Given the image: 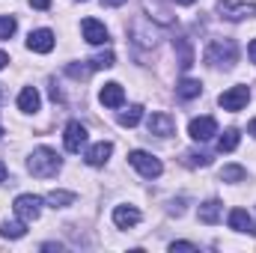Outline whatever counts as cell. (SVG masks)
I'll use <instances>...</instances> for the list:
<instances>
[{
  "instance_id": "5bb4252c",
  "label": "cell",
  "mask_w": 256,
  "mask_h": 253,
  "mask_svg": "<svg viewBox=\"0 0 256 253\" xmlns=\"http://www.w3.org/2000/svg\"><path fill=\"white\" fill-rule=\"evenodd\" d=\"M230 226H232L236 232H248V236H256L254 218H250L244 208H232V212H230Z\"/></svg>"
},
{
  "instance_id": "4fadbf2b",
  "label": "cell",
  "mask_w": 256,
  "mask_h": 253,
  "mask_svg": "<svg viewBox=\"0 0 256 253\" xmlns=\"http://www.w3.org/2000/svg\"><path fill=\"white\" fill-rule=\"evenodd\" d=\"M114 224H116L120 230H131V226L140 224V212H137L134 206H116V208H114Z\"/></svg>"
},
{
  "instance_id": "ba28073f",
  "label": "cell",
  "mask_w": 256,
  "mask_h": 253,
  "mask_svg": "<svg viewBox=\"0 0 256 253\" xmlns=\"http://www.w3.org/2000/svg\"><path fill=\"white\" fill-rule=\"evenodd\" d=\"M188 134H191V140H196V143L212 140L218 134V122L212 116H196V120H191V126H188Z\"/></svg>"
},
{
  "instance_id": "cb8c5ba5",
  "label": "cell",
  "mask_w": 256,
  "mask_h": 253,
  "mask_svg": "<svg viewBox=\"0 0 256 253\" xmlns=\"http://www.w3.org/2000/svg\"><path fill=\"white\" fill-rule=\"evenodd\" d=\"M244 176H248V170L238 164H226L220 170V182H244Z\"/></svg>"
},
{
  "instance_id": "4dcf8cb0",
  "label": "cell",
  "mask_w": 256,
  "mask_h": 253,
  "mask_svg": "<svg viewBox=\"0 0 256 253\" xmlns=\"http://www.w3.org/2000/svg\"><path fill=\"white\" fill-rule=\"evenodd\" d=\"M104 6H122V3H128V0H102Z\"/></svg>"
},
{
  "instance_id": "7c38bea8",
  "label": "cell",
  "mask_w": 256,
  "mask_h": 253,
  "mask_svg": "<svg viewBox=\"0 0 256 253\" xmlns=\"http://www.w3.org/2000/svg\"><path fill=\"white\" fill-rule=\"evenodd\" d=\"M27 48L36 51V54L54 51V33H51V30H33V33L27 36Z\"/></svg>"
},
{
  "instance_id": "9a60e30c",
  "label": "cell",
  "mask_w": 256,
  "mask_h": 253,
  "mask_svg": "<svg viewBox=\"0 0 256 253\" xmlns=\"http://www.w3.org/2000/svg\"><path fill=\"white\" fill-rule=\"evenodd\" d=\"M110 152H114V143H110V140H102V143H96V146L86 152V164H90V167H104L108 158H110Z\"/></svg>"
},
{
  "instance_id": "d6a6232c",
  "label": "cell",
  "mask_w": 256,
  "mask_h": 253,
  "mask_svg": "<svg viewBox=\"0 0 256 253\" xmlns=\"http://www.w3.org/2000/svg\"><path fill=\"white\" fill-rule=\"evenodd\" d=\"M9 63V57H6V54H3V51H0V68H3V66Z\"/></svg>"
},
{
  "instance_id": "ac0fdd59",
  "label": "cell",
  "mask_w": 256,
  "mask_h": 253,
  "mask_svg": "<svg viewBox=\"0 0 256 253\" xmlns=\"http://www.w3.org/2000/svg\"><path fill=\"white\" fill-rule=\"evenodd\" d=\"M173 48L179 51V68L182 72H188L194 66V51H191V42L185 39V36H179V39H173Z\"/></svg>"
},
{
  "instance_id": "277c9868",
  "label": "cell",
  "mask_w": 256,
  "mask_h": 253,
  "mask_svg": "<svg viewBox=\"0 0 256 253\" xmlns=\"http://www.w3.org/2000/svg\"><path fill=\"white\" fill-rule=\"evenodd\" d=\"M248 102H250V90H248V86H242V84H238V86H230L226 92H220V96H218V104H220L224 110H230V114H238Z\"/></svg>"
},
{
  "instance_id": "8992f818",
  "label": "cell",
  "mask_w": 256,
  "mask_h": 253,
  "mask_svg": "<svg viewBox=\"0 0 256 253\" xmlns=\"http://www.w3.org/2000/svg\"><path fill=\"white\" fill-rule=\"evenodd\" d=\"M218 9H220V15L226 21H244V18H254L256 15V3H230V0H220Z\"/></svg>"
},
{
  "instance_id": "83f0119b",
  "label": "cell",
  "mask_w": 256,
  "mask_h": 253,
  "mask_svg": "<svg viewBox=\"0 0 256 253\" xmlns=\"http://www.w3.org/2000/svg\"><path fill=\"white\" fill-rule=\"evenodd\" d=\"M170 250L176 253V250H196V244H194V242H173V244H170Z\"/></svg>"
},
{
  "instance_id": "30bf717a",
  "label": "cell",
  "mask_w": 256,
  "mask_h": 253,
  "mask_svg": "<svg viewBox=\"0 0 256 253\" xmlns=\"http://www.w3.org/2000/svg\"><path fill=\"white\" fill-rule=\"evenodd\" d=\"M63 140H66V149H68V152H80V149L86 146V128L80 126L78 120H72V122L66 126Z\"/></svg>"
},
{
  "instance_id": "603a6c76",
  "label": "cell",
  "mask_w": 256,
  "mask_h": 253,
  "mask_svg": "<svg viewBox=\"0 0 256 253\" xmlns=\"http://www.w3.org/2000/svg\"><path fill=\"white\" fill-rule=\"evenodd\" d=\"M140 120H143V108H140V104H131L128 110L120 114V126H126V128H134Z\"/></svg>"
},
{
  "instance_id": "d590c367",
  "label": "cell",
  "mask_w": 256,
  "mask_h": 253,
  "mask_svg": "<svg viewBox=\"0 0 256 253\" xmlns=\"http://www.w3.org/2000/svg\"><path fill=\"white\" fill-rule=\"evenodd\" d=\"M0 137H3V128H0Z\"/></svg>"
},
{
  "instance_id": "3957f363",
  "label": "cell",
  "mask_w": 256,
  "mask_h": 253,
  "mask_svg": "<svg viewBox=\"0 0 256 253\" xmlns=\"http://www.w3.org/2000/svg\"><path fill=\"white\" fill-rule=\"evenodd\" d=\"M128 161H131V167L143 176V179H158L161 176V161L152 155V152H143V149H134L131 155H128Z\"/></svg>"
},
{
  "instance_id": "52a82bcc",
  "label": "cell",
  "mask_w": 256,
  "mask_h": 253,
  "mask_svg": "<svg viewBox=\"0 0 256 253\" xmlns=\"http://www.w3.org/2000/svg\"><path fill=\"white\" fill-rule=\"evenodd\" d=\"M146 128H149V134H155V137H170V134L176 131V120H173L170 114H164V110H155V114L146 120Z\"/></svg>"
},
{
  "instance_id": "ffe728a7",
  "label": "cell",
  "mask_w": 256,
  "mask_h": 253,
  "mask_svg": "<svg viewBox=\"0 0 256 253\" xmlns=\"http://www.w3.org/2000/svg\"><path fill=\"white\" fill-rule=\"evenodd\" d=\"M24 232H27V220H6L3 226H0V236L3 238H9V242H15V238H24Z\"/></svg>"
},
{
  "instance_id": "f1b7e54d",
  "label": "cell",
  "mask_w": 256,
  "mask_h": 253,
  "mask_svg": "<svg viewBox=\"0 0 256 253\" xmlns=\"http://www.w3.org/2000/svg\"><path fill=\"white\" fill-rule=\"evenodd\" d=\"M30 6H33V9H48L51 0H30Z\"/></svg>"
},
{
  "instance_id": "2e32d148",
  "label": "cell",
  "mask_w": 256,
  "mask_h": 253,
  "mask_svg": "<svg viewBox=\"0 0 256 253\" xmlns=\"http://www.w3.org/2000/svg\"><path fill=\"white\" fill-rule=\"evenodd\" d=\"M39 104H42V98H39L36 86H24L21 96H18V110H24V114H36Z\"/></svg>"
},
{
  "instance_id": "9c48e42d",
  "label": "cell",
  "mask_w": 256,
  "mask_h": 253,
  "mask_svg": "<svg viewBox=\"0 0 256 253\" xmlns=\"http://www.w3.org/2000/svg\"><path fill=\"white\" fill-rule=\"evenodd\" d=\"M80 30H84V39L90 42V45H108V27L102 24V21H96V18H84V24H80Z\"/></svg>"
},
{
  "instance_id": "484cf974",
  "label": "cell",
  "mask_w": 256,
  "mask_h": 253,
  "mask_svg": "<svg viewBox=\"0 0 256 253\" xmlns=\"http://www.w3.org/2000/svg\"><path fill=\"white\" fill-rule=\"evenodd\" d=\"M18 30V21L12 15H0V39H12Z\"/></svg>"
},
{
  "instance_id": "5b68a950",
  "label": "cell",
  "mask_w": 256,
  "mask_h": 253,
  "mask_svg": "<svg viewBox=\"0 0 256 253\" xmlns=\"http://www.w3.org/2000/svg\"><path fill=\"white\" fill-rule=\"evenodd\" d=\"M39 212H42V200L39 196H33V194H21V196H15V214L21 218V220H36L39 218Z\"/></svg>"
},
{
  "instance_id": "d6986e66",
  "label": "cell",
  "mask_w": 256,
  "mask_h": 253,
  "mask_svg": "<svg viewBox=\"0 0 256 253\" xmlns=\"http://www.w3.org/2000/svg\"><path fill=\"white\" fill-rule=\"evenodd\" d=\"M200 92H202V84H200V80H194V78H182V80L176 84V96H179V98H185V102L196 98Z\"/></svg>"
},
{
  "instance_id": "4316f807",
  "label": "cell",
  "mask_w": 256,
  "mask_h": 253,
  "mask_svg": "<svg viewBox=\"0 0 256 253\" xmlns=\"http://www.w3.org/2000/svg\"><path fill=\"white\" fill-rule=\"evenodd\" d=\"M185 164H188V167H208L212 158L202 155V152H200V155H196V152H185Z\"/></svg>"
},
{
  "instance_id": "e575fe53",
  "label": "cell",
  "mask_w": 256,
  "mask_h": 253,
  "mask_svg": "<svg viewBox=\"0 0 256 253\" xmlns=\"http://www.w3.org/2000/svg\"><path fill=\"white\" fill-rule=\"evenodd\" d=\"M179 6H191V3H196V0H176Z\"/></svg>"
},
{
  "instance_id": "7402d4cb",
  "label": "cell",
  "mask_w": 256,
  "mask_h": 253,
  "mask_svg": "<svg viewBox=\"0 0 256 253\" xmlns=\"http://www.w3.org/2000/svg\"><path fill=\"white\" fill-rule=\"evenodd\" d=\"M74 202V194L72 190H51L48 194V206L51 208H66V206H72Z\"/></svg>"
},
{
  "instance_id": "6da1fadb",
  "label": "cell",
  "mask_w": 256,
  "mask_h": 253,
  "mask_svg": "<svg viewBox=\"0 0 256 253\" xmlns=\"http://www.w3.org/2000/svg\"><path fill=\"white\" fill-rule=\"evenodd\" d=\"M27 170H30L36 179H51V176H57V170H60V155H57L54 149H48V146H39V149H33V155H30V161H27Z\"/></svg>"
},
{
  "instance_id": "f546056e",
  "label": "cell",
  "mask_w": 256,
  "mask_h": 253,
  "mask_svg": "<svg viewBox=\"0 0 256 253\" xmlns=\"http://www.w3.org/2000/svg\"><path fill=\"white\" fill-rule=\"evenodd\" d=\"M248 54H250V60H254V63H256V39H254V42H250V45H248Z\"/></svg>"
},
{
  "instance_id": "7a4b0ae2",
  "label": "cell",
  "mask_w": 256,
  "mask_h": 253,
  "mask_svg": "<svg viewBox=\"0 0 256 253\" xmlns=\"http://www.w3.org/2000/svg\"><path fill=\"white\" fill-rule=\"evenodd\" d=\"M238 60V45L232 39H212V45L206 48V63L214 68H232V63Z\"/></svg>"
},
{
  "instance_id": "e0dca14e",
  "label": "cell",
  "mask_w": 256,
  "mask_h": 253,
  "mask_svg": "<svg viewBox=\"0 0 256 253\" xmlns=\"http://www.w3.org/2000/svg\"><path fill=\"white\" fill-rule=\"evenodd\" d=\"M220 214H224V202H220V200H206V202L200 206V220H202V224H218Z\"/></svg>"
},
{
  "instance_id": "1f68e13d",
  "label": "cell",
  "mask_w": 256,
  "mask_h": 253,
  "mask_svg": "<svg viewBox=\"0 0 256 253\" xmlns=\"http://www.w3.org/2000/svg\"><path fill=\"white\" fill-rule=\"evenodd\" d=\"M3 179H6V164L0 161V182H3Z\"/></svg>"
},
{
  "instance_id": "836d02e7",
  "label": "cell",
  "mask_w": 256,
  "mask_h": 253,
  "mask_svg": "<svg viewBox=\"0 0 256 253\" xmlns=\"http://www.w3.org/2000/svg\"><path fill=\"white\" fill-rule=\"evenodd\" d=\"M248 134H254V137H256V120L250 122V126H248Z\"/></svg>"
},
{
  "instance_id": "8fae6325",
  "label": "cell",
  "mask_w": 256,
  "mask_h": 253,
  "mask_svg": "<svg viewBox=\"0 0 256 253\" xmlns=\"http://www.w3.org/2000/svg\"><path fill=\"white\" fill-rule=\"evenodd\" d=\"M98 102H102L104 108H122V102H126V90H122V84H116V80L104 84L102 92H98Z\"/></svg>"
},
{
  "instance_id": "44dd1931",
  "label": "cell",
  "mask_w": 256,
  "mask_h": 253,
  "mask_svg": "<svg viewBox=\"0 0 256 253\" xmlns=\"http://www.w3.org/2000/svg\"><path fill=\"white\" fill-rule=\"evenodd\" d=\"M238 140H242L238 128H226V131L218 137V152H232V149L238 146Z\"/></svg>"
},
{
  "instance_id": "d4e9b609",
  "label": "cell",
  "mask_w": 256,
  "mask_h": 253,
  "mask_svg": "<svg viewBox=\"0 0 256 253\" xmlns=\"http://www.w3.org/2000/svg\"><path fill=\"white\" fill-rule=\"evenodd\" d=\"M114 63H116L114 51H104V54H96V57L90 60V68H92V72H98V68H114Z\"/></svg>"
}]
</instances>
